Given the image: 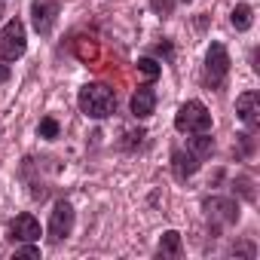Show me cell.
Instances as JSON below:
<instances>
[{
	"mask_svg": "<svg viewBox=\"0 0 260 260\" xmlns=\"http://www.w3.org/2000/svg\"><path fill=\"white\" fill-rule=\"evenodd\" d=\"M175 128L178 132H187V135H199V132H208L211 128V113L202 101H187L178 107L175 113Z\"/></svg>",
	"mask_w": 260,
	"mask_h": 260,
	"instance_id": "7a4b0ae2",
	"label": "cell"
},
{
	"mask_svg": "<svg viewBox=\"0 0 260 260\" xmlns=\"http://www.w3.org/2000/svg\"><path fill=\"white\" fill-rule=\"evenodd\" d=\"M0 80H10V71L7 68H0Z\"/></svg>",
	"mask_w": 260,
	"mask_h": 260,
	"instance_id": "ffe728a7",
	"label": "cell"
},
{
	"mask_svg": "<svg viewBox=\"0 0 260 260\" xmlns=\"http://www.w3.org/2000/svg\"><path fill=\"white\" fill-rule=\"evenodd\" d=\"M128 107H132V113L138 116V119H147L153 110H156V92L153 89H138L135 95H132V101H128Z\"/></svg>",
	"mask_w": 260,
	"mask_h": 260,
	"instance_id": "8fae6325",
	"label": "cell"
},
{
	"mask_svg": "<svg viewBox=\"0 0 260 260\" xmlns=\"http://www.w3.org/2000/svg\"><path fill=\"white\" fill-rule=\"evenodd\" d=\"M37 132H40V138H46V141H55V138H58V122H55L52 116H46V119H40Z\"/></svg>",
	"mask_w": 260,
	"mask_h": 260,
	"instance_id": "e0dca14e",
	"label": "cell"
},
{
	"mask_svg": "<svg viewBox=\"0 0 260 260\" xmlns=\"http://www.w3.org/2000/svg\"><path fill=\"white\" fill-rule=\"evenodd\" d=\"M236 184H239V190H242V196H245V199H254V190H251V178H239Z\"/></svg>",
	"mask_w": 260,
	"mask_h": 260,
	"instance_id": "ac0fdd59",
	"label": "cell"
},
{
	"mask_svg": "<svg viewBox=\"0 0 260 260\" xmlns=\"http://www.w3.org/2000/svg\"><path fill=\"white\" fill-rule=\"evenodd\" d=\"M230 77V52L223 43H211L208 55H205V86L208 89H220Z\"/></svg>",
	"mask_w": 260,
	"mask_h": 260,
	"instance_id": "3957f363",
	"label": "cell"
},
{
	"mask_svg": "<svg viewBox=\"0 0 260 260\" xmlns=\"http://www.w3.org/2000/svg\"><path fill=\"white\" fill-rule=\"evenodd\" d=\"M205 214L217 223H239V202L236 199H223V196H211L202 202Z\"/></svg>",
	"mask_w": 260,
	"mask_h": 260,
	"instance_id": "52a82bcc",
	"label": "cell"
},
{
	"mask_svg": "<svg viewBox=\"0 0 260 260\" xmlns=\"http://www.w3.org/2000/svg\"><path fill=\"white\" fill-rule=\"evenodd\" d=\"M77 55H80L86 64H95V61H98V43H95V40H86V37L77 40Z\"/></svg>",
	"mask_w": 260,
	"mask_h": 260,
	"instance_id": "9a60e30c",
	"label": "cell"
},
{
	"mask_svg": "<svg viewBox=\"0 0 260 260\" xmlns=\"http://www.w3.org/2000/svg\"><path fill=\"white\" fill-rule=\"evenodd\" d=\"M77 104L89 119H107L116 110V95L104 83H86L77 95Z\"/></svg>",
	"mask_w": 260,
	"mask_h": 260,
	"instance_id": "6da1fadb",
	"label": "cell"
},
{
	"mask_svg": "<svg viewBox=\"0 0 260 260\" xmlns=\"http://www.w3.org/2000/svg\"><path fill=\"white\" fill-rule=\"evenodd\" d=\"M10 236L16 242H37L40 239V223L34 214H19L13 223H10Z\"/></svg>",
	"mask_w": 260,
	"mask_h": 260,
	"instance_id": "9c48e42d",
	"label": "cell"
},
{
	"mask_svg": "<svg viewBox=\"0 0 260 260\" xmlns=\"http://www.w3.org/2000/svg\"><path fill=\"white\" fill-rule=\"evenodd\" d=\"M211 150H214V141L208 138V132H199V135L190 141V153H193V156H199V159L211 156Z\"/></svg>",
	"mask_w": 260,
	"mask_h": 260,
	"instance_id": "5bb4252c",
	"label": "cell"
},
{
	"mask_svg": "<svg viewBox=\"0 0 260 260\" xmlns=\"http://www.w3.org/2000/svg\"><path fill=\"white\" fill-rule=\"evenodd\" d=\"M184 4H193V0H184Z\"/></svg>",
	"mask_w": 260,
	"mask_h": 260,
	"instance_id": "44dd1931",
	"label": "cell"
},
{
	"mask_svg": "<svg viewBox=\"0 0 260 260\" xmlns=\"http://www.w3.org/2000/svg\"><path fill=\"white\" fill-rule=\"evenodd\" d=\"M0 16H4V13H0Z\"/></svg>",
	"mask_w": 260,
	"mask_h": 260,
	"instance_id": "7402d4cb",
	"label": "cell"
},
{
	"mask_svg": "<svg viewBox=\"0 0 260 260\" xmlns=\"http://www.w3.org/2000/svg\"><path fill=\"white\" fill-rule=\"evenodd\" d=\"M74 230V205L68 199H58L55 208H52V217H49V242L58 245L71 236Z\"/></svg>",
	"mask_w": 260,
	"mask_h": 260,
	"instance_id": "5b68a950",
	"label": "cell"
},
{
	"mask_svg": "<svg viewBox=\"0 0 260 260\" xmlns=\"http://www.w3.org/2000/svg\"><path fill=\"white\" fill-rule=\"evenodd\" d=\"M236 113H239V119L245 122V125H257L260 122V95L257 92H242L239 98H236Z\"/></svg>",
	"mask_w": 260,
	"mask_h": 260,
	"instance_id": "ba28073f",
	"label": "cell"
},
{
	"mask_svg": "<svg viewBox=\"0 0 260 260\" xmlns=\"http://www.w3.org/2000/svg\"><path fill=\"white\" fill-rule=\"evenodd\" d=\"M135 71H138V74H141L144 80H156L162 68H159V64H156L153 58H138V61H135Z\"/></svg>",
	"mask_w": 260,
	"mask_h": 260,
	"instance_id": "2e32d148",
	"label": "cell"
},
{
	"mask_svg": "<svg viewBox=\"0 0 260 260\" xmlns=\"http://www.w3.org/2000/svg\"><path fill=\"white\" fill-rule=\"evenodd\" d=\"M251 19H254V10H251L248 4H239V7L233 10V16H230V22H233L236 31H248V28H251Z\"/></svg>",
	"mask_w": 260,
	"mask_h": 260,
	"instance_id": "4fadbf2b",
	"label": "cell"
},
{
	"mask_svg": "<svg viewBox=\"0 0 260 260\" xmlns=\"http://www.w3.org/2000/svg\"><path fill=\"white\" fill-rule=\"evenodd\" d=\"M16 257H40V248H34V245H25V248H16Z\"/></svg>",
	"mask_w": 260,
	"mask_h": 260,
	"instance_id": "d6986e66",
	"label": "cell"
},
{
	"mask_svg": "<svg viewBox=\"0 0 260 260\" xmlns=\"http://www.w3.org/2000/svg\"><path fill=\"white\" fill-rule=\"evenodd\" d=\"M55 19H58V4L55 0H31V22L37 28V34H52L55 28Z\"/></svg>",
	"mask_w": 260,
	"mask_h": 260,
	"instance_id": "8992f818",
	"label": "cell"
},
{
	"mask_svg": "<svg viewBox=\"0 0 260 260\" xmlns=\"http://www.w3.org/2000/svg\"><path fill=\"white\" fill-rule=\"evenodd\" d=\"M159 254H162V257H178V254H181V233H175V230L162 233V239H159Z\"/></svg>",
	"mask_w": 260,
	"mask_h": 260,
	"instance_id": "7c38bea8",
	"label": "cell"
},
{
	"mask_svg": "<svg viewBox=\"0 0 260 260\" xmlns=\"http://www.w3.org/2000/svg\"><path fill=\"white\" fill-rule=\"evenodd\" d=\"M199 166H202V159L193 156L190 150H175V153H172V172H175L178 181H187L190 175H196Z\"/></svg>",
	"mask_w": 260,
	"mask_h": 260,
	"instance_id": "30bf717a",
	"label": "cell"
},
{
	"mask_svg": "<svg viewBox=\"0 0 260 260\" xmlns=\"http://www.w3.org/2000/svg\"><path fill=\"white\" fill-rule=\"evenodd\" d=\"M28 49V40H25V25L19 19H10L0 31V58L4 61H16L22 58Z\"/></svg>",
	"mask_w": 260,
	"mask_h": 260,
	"instance_id": "277c9868",
	"label": "cell"
}]
</instances>
